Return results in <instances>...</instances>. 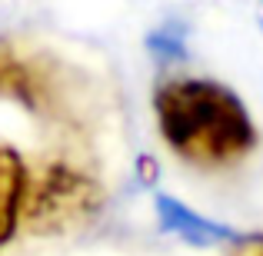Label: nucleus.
I'll return each instance as SVG.
<instances>
[{"instance_id": "1", "label": "nucleus", "mask_w": 263, "mask_h": 256, "mask_svg": "<svg viewBox=\"0 0 263 256\" xmlns=\"http://www.w3.org/2000/svg\"><path fill=\"white\" fill-rule=\"evenodd\" d=\"M150 107L160 140L193 170H230L260 143L240 93L213 77L170 73L154 87Z\"/></svg>"}, {"instance_id": "2", "label": "nucleus", "mask_w": 263, "mask_h": 256, "mask_svg": "<svg viewBox=\"0 0 263 256\" xmlns=\"http://www.w3.org/2000/svg\"><path fill=\"white\" fill-rule=\"evenodd\" d=\"M103 186L93 176L50 163L40 173H30L24 203V226L33 233H67L73 226H84L100 213Z\"/></svg>"}, {"instance_id": "3", "label": "nucleus", "mask_w": 263, "mask_h": 256, "mask_svg": "<svg viewBox=\"0 0 263 256\" xmlns=\"http://www.w3.org/2000/svg\"><path fill=\"white\" fill-rule=\"evenodd\" d=\"M154 213H157V220H160L163 233L183 240L186 246H197V250H223V246L263 243V237H257V233H243V230H237V226L210 220V216H203V213L190 210L186 203H180L170 193H157L154 196Z\"/></svg>"}, {"instance_id": "4", "label": "nucleus", "mask_w": 263, "mask_h": 256, "mask_svg": "<svg viewBox=\"0 0 263 256\" xmlns=\"http://www.w3.org/2000/svg\"><path fill=\"white\" fill-rule=\"evenodd\" d=\"M30 186V167L10 143H0V250L24 223V203Z\"/></svg>"}, {"instance_id": "5", "label": "nucleus", "mask_w": 263, "mask_h": 256, "mask_svg": "<svg viewBox=\"0 0 263 256\" xmlns=\"http://www.w3.org/2000/svg\"><path fill=\"white\" fill-rule=\"evenodd\" d=\"M0 96L24 103L27 110H44L50 103V87H47L44 70L7 44H0Z\"/></svg>"}, {"instance_id": "6", "label": "nucleus", "mask_w": 263, "mask_h": 256, "mask_svg": "<svg viewBox=\"0 0 263 256\" xmlns=\"http://www.w3.org/2000/svg\"><path fill=\"white\" fill-rule=\"evenodd\" d=\"M147 53L154 57L157 67L170 70V67L186 60V24L183 20H163L147 33Z\"/></svg>"}, {"instance_id": "7", "label": "nucleus", "mask_w": 263, "mask_h": 256, "mask_svg": "<svg viewBox=\"0 0 263 256\" xmlns=\"http://www.w3.org/2000/svg\"><path fill=\"white\" fill-rule=\"evenodd\" d=\"M250 256H263V243H260V250H257V253H250Z\"/></svg>"}, {"instance_id": "8", "label": "nucleus", "mask_w": 263, "mask_h": 256, "mask_svg": "<svg viewBox=\"0 0 263 256\" xmlns=\"http://www.w3.org/2000/svg\"><path fill=\"white\" fill-rule=\"evenodd\" d=\"M260 30H263V20H260Z\"/></svg>"}]
</instances>
